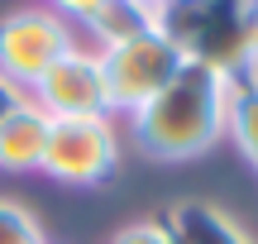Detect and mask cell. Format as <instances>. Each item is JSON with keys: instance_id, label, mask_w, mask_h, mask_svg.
Instances as JSON below:
<instances>
[{"instance_id": "1", "label": "cell", "mask_w": 258, "mask_h": 244, "mask_svg": "<svg viewBox=\"0 0 258 244\" xmlns=\"http://www.w3.org/2000/svg\"><path fill=\"white\" fill-rule=\"evenodd\" d=\"M225 101H230V77L211 72V67H196V63H182L177 77L153 101H144L129 115L139 153H148L158 163L201 158L225 134Z\"/></svg>"}, {"instance_id": "2", "label": "cell", "mask_w": 258, "mask_h": 244, "mask_svg": "<svg viewBox=\"0 0 258 244\" xmlns=\"http://www.w3.org/2000/svg\"><path fill=\"white\" fill-rule=\"evenodd\" d=\"M153 29L177 48L182 63L211 67L220 77L249 72L258 57L253 0H163L153 5Z\"/></svg>"}, {"instance_id": "3", "label": "cell", "mask_w": 258, "mask_h": 244, "mask_svg": "<svg viewBox=\"0 0 258 244\" xmlns=\"http://www.w3.org/2000/svg\"><path fill=\"white\" fill-rule=\"evenodd\" d=\"M101 67H105V86H110V105L124 115H134L144 101H153L167 82L177 77L182 57L177 48L158 34L153 24L139 29V34H124L115 43H101Z\"/></svg>"}, {"instance_id": "4", "label": "cell", "mask_w": 258, "mask_h": 244, "mask_svg": "<svg viewBox=\"0 0 258 244\" xmlns=\"http://www.w3.org/2000/svg\"><path fill=\"white\" fill-rule=\"evenodd\" d=\"M72 48H77L72 24L48 5L0 15V77H10L19 91H34L43 72Z\"/></svg>"}, {"instance_id": "5", "label": "cell", "mask_w": 258, "mask_h": 244, "mask_svg": "<svg viewBox=\"0 0 258 244\" xmlns=\"http://www.w3.org/2000/svg\"><path fill=\"white\" fill-rule=\"evenodd\" d=\"M29 101L48 115V120H101L110 115V86H105V67L96 43H77L43 72V82L29 91Z\"/></svg>"}, {"instance_id": "6", "label": "cell", "mask_w": 258, "mask_h": 244, "mask_svg": "<svg viewBox=\"0 0 258 244\" xmlns=\"http://www.w3.org/2000/svg\"><path fill=\"white\" fill-rule=\"evenodd\" d=\"M120 168V139H115L110 115L101 120H53L48 130V153L43 172L67 187H96L110 182Z\"/></svg>"}, {"instance_id": "7", "label": "cell", "mask_w": 258, "mask_h": 244, "mask_svg": "<svg viewBox=\"0 0 258 244\" xmlns=\"http://www.w3.org/2000/svg\"><path fill=\"white\" fill-rule=\"evenodd\" d=\"M48 130H53V120L34 101H24L0 125V172H43Z\"/></svg>"}, {"instance_id": "8", "label": "cell", "mask_w": 258, "mask_h": 244, "mask_svg": "<svg viewBox=\"0 0 258 244\" xmlns=\"http://www.w3.org/2000/svg\"><path fill=\"white\" fill-rule=\"evenodd\" d=\"M167 225H172V235L182 244H249V235H244L230 216H220V211L206 206V201H182V206H172L167 211Z\"/></svg>"}, {"instance_id": "9", "label": "cell", "mask_w": 258, "mask_h": 244, "mask_svg": "<svg viewBox=\"0 0 258 244\" xmlns=\"http://www.w3.org/2000/svg\"><path fill=\"white\" fill-rule=\"evenodd\" d=\"M225 134H234L239 153L258 172V82L249 72L230 77V101H225Z\"/></svg>"}, {"instance_id": "10", "label": "cell", "mask_w": 258, "mask_h": 244, "mask_svg": "<svg viewBox=\"0 0 258 244\" xmlns=\"http://www.w3.org/2000/svg\"><path fill=\"white\" fill-rule=\"evenodd\" d=\"M0 244H48L38 220L29 216L19 201H5L0 197Z\"/></svg>"}, {"instance_id": "11", "label": "cell", "mask_w": 258, "mask_h": 244, "mask_svg": "<svg viewBox=\"0 0 258 244\" xmlns=\"http://www.w3.org/2000/svg\"><path fill=\"white\" fill-rule=\"evenodd\" d=\"M110 244H177V235H172V225H167V216H163V220H139V225H124Z\"/></svg>"}, {"instance_id": "12", "label": "cell", "mask_w": 258, "mask_h": 244, "mask_svg": "<svg viewBox=\"0 0 258 244\" xmlns=\"http://www.w3.org/2000/svg\"><path fill=\"white\" fill-rule=\"evenodd\" d=\"M105 5H110V0H48V10H57L62 19H82V24H91Z\"/></svg>"}, {"instance_id": "13", "label": "cell", "mask_w": 258, "mask_h": 244, "mask_svg": "<svg viewBox=\"0 0 258 244\" xmlns=\"http://www.w3.org/2000/svg\"><path fill=\"white\" fill-rule=\"evenodd\" d=\"M24 101H29V91H19L10 77H0V125H5V120H10V115H15Z\"/></svg>"}, {"instance_id": "14", "label": "cell", "mask_w": 258, "mask_h": 244, "mask_svg": "<svg viewBox=\"0 0 258 244\" xmlns=\"http://www.w3.org/2000/svg\"><path fill=\"white\" fill-rule=\"evenodd\" d=\"M249 77H253V82H258V57H253V63H249Z\"/></svg>"}, {"instance_id": "15", "label": "cell", "mask_w": 258, "mask_h": 244, "mask_svg": "<svg viewBox=\"0 0 258 244\" xmlns=\"http://www.w3.org/2000/svg\"><path fill=\"white\" fill-rule=\"evenodd\" d=\"M253 34H258V0H253Z\"/></svg>"}, {"instance_id": "16", "label": "cell", "mask_w": 258, "mask_h": 244, "mask_svg": "<svg viewBox=\"0 0 258 244\" xmlns=\"http://www.w3.org/2000/svg\"><path fill=\"white\" fill-rule=\"evenodd\" d=\"M144 5H148V10H153V5H163V0H144Z\"/></svg>"}, {"instance_id": "17", "label": "cell", "mask_w": 258, "mask_h": 244, "mask_svg": "<svg viewBox=\"0 0 258 244\" xmlns=\"http://www.w3.org/2000/svg\"><path fill=\"white\" fill-rule=\"evenodd\" d=\"M177 244H182V239H177Z\"/></svg>"}]
</instances>
